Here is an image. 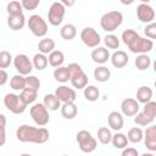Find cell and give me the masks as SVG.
Instances as JSON below:
<instances>
[{
  "label": "cell",
  "mask_w": 156,
  "mask_h": 156,
  "mask_svg": "<svg viewBox=\"0 0 156 156\" xmlns=\"http://www.w3.org/2000/svg\"><path fill=\"white\" fill-rule=\"evenodd\" d=\"M43 102L48 107L49 111H57L58 108H61V100L57 98V95L55 93L54 94H46L44 96Z\"/></svg>",
  "instance_id": "22"
},
{
  "label": "cell",
  "mask_w": 156,
  "mask_h": 156,
  "mask_svg": "<svg viewBox=\"0 0 156 156\" xmlns=\"http://www.w3.org/2000/svg\"><path fill=\"white\" fill-rule=\"evenodd\" d=\"M55 94L57 95V98L61 100V102H74L77 99V94L76 90L73 88H68L67 85H60L58 88H56Z\"/></svg>",
  "instance_id": "15"
},
{
  "label": "cell",
  "mask_w": 156,
  "mask_h": 156,
  "mask_svg": "<svg viewBox=\"0 0 156 156\" xmlns=\"http://www.w3.org/2000/svg\"><path fill=\"white\" fill-rule=\"evenodd\" d=\"M111 63L113 67L116 68H123L128 65L129 62V57L127 55V52H124L123 50H117L111 55Z\"/></svg>",
  "instance_id": "18"
},
{
  "label": "cell",
  "mask_w": 156,
  "mask_h": 156,
  "mask_svg": "<svg viewBox=\"0 0 156 156\" xmlns=\"http://www.w3.org/2000/svg\"><path fill=\"white\" fill-rule=\"evenodd\" d=\"M138 37H139V33L135 32L134 29H126V30L122 33L121 39H122V41L128 46V45H130Z\"/></svg>",
  "instance_id": "39"
},
{
  "label": "cell",
  "mask_w": 156,
  "mask_h": 156,
  "mask_svg": "<svg viewBox=\"0 0 156 156\" xmlns=\"http://www.w3.org/2000/svg\"><path fill=\"white\" fill-rule=\"evenodd\" d=\"M134 1H135V0H119V2H121L122 5H126V6H128V5H132Z\"/></svg>",
  "instance_id": "49"
},
{
  "label": "cell",
  "mask_w": 156,
  "mask_h": 156,
  "mask_svg": "<svg viewBox=\"0 0 156 156\" xmlns=\"http://www.w3.org/2000/svg\"><path fill=\"white\" fill-rule=\"evenodd\" d=\"M152 69H154V72L156 73V60L152 62Z\"/></svg>",
  "instance_id": "50"
},
{
  "label": "cell",
  "mask_w": 156,
  "mask_h": 156,
  "mask_svg": "<svg viewBox=\"0 0 156 156\" xmlns=\"http://www.w3.org/2000/svg\"><path fill=\"white\" fill-rule=\"evenodd\" d=\"M21 2H22V6H23L24 10L33 11L39 6L40 0H21Z\"/></svg>",
  "instance_id": "44"
},
{
  "label": "cell",
  "mask_w": 156,
  "mask_h": 156,
  "mask_svg": "<svg viewBox=\"0 0 156 156\" xmlns=\"http://www.w3.org/2000/svg\"><path fill=\"white\" fill-rule=\"evenodd\" d=\"M90 57H91V60L95 63L104 65V63H106L111 58V55H110V52H108V50L106 48H104V46H96V48L93 49V51L90 54Z\"/></svg>",
  "instance_id": "17"
},
{
  "label": "cell",
  "mask_w": 156,
  "mask_h": 156,
  "mask_svg": "<svg viewBox=\"0 0 156 156\" xmlns=\"http://www.w3.org/2000/svg\"><path fill=\"white\" fill-rule=\"evenodd\" d=\"M140 102L136 99L133 98H127L121 102V112L123 113V116L127 117H133L139 112L140 108Z\"/></svg>",
  "instance_id": "13"
},
{
  "label": "cell",
  "mask_w": 156,
  "mask_h": 156,
  "mask_svg": "<svg viewBox=\"0 0 156 156\" xmlns=\"http://www.w3.org/2000/svg\"><path fill=\"white\" fill-rule=\"evenodd\" d=\"M68 69H69V73H71V84L74 89H84L87 85H88V76L85 74V72L83 71L82 66L76 63V62H72L69 63L68 66Z\"/></svg>",
  "instance_id": "3"
},
{
  "label": "cell",
  "mask_w": 156,
  "mask_h": 156,
  "mask_svg": "<svg viewBox=\"0 0 156 156\" xmlns=\"http://www.w3.org/2000/svg\"><path fill=\"white\" fill-rule=\"evenodd\" d=\"M144 144L149 151H156V124H149L146 127L144 132Z\"/></svg>",
  "instance_id": "14"
},
{
  "label": "cell",
  "mask_w": 156,
  "mask_h": 156,
  "mask_svg": "<svg viewBox=\"0 0 156 156\" xmlns=\"http://www.w3.org/2000/svg\"><path fill=\"white\" fill-rule=\"evenodd\" d=\"M60 35H61L62 39H65L67 41L74 39L76 35H77V28H76V26L72 24V23L63 24L61 27V29H60Z\"/></svg>",
  "instance_id": "26"
},
{
  "label": "cell",
  "mask_w": 156,
  "mask_h": 156,
  "mask_svg": "<svg viewBox=\"0 0 156 156\" xmlns=\"http://www.w3.org/2000/svg\"><path fill=\"white\" fill-rule=\"evenodd\" d=\"M55 40L51 38H43L39 43H38V50L39 52H43L45 55H49L51 51L55 50Z\"/></svg>",
  "instance_id": "28"
},
{
  "label": "cell",
  "mask_w": 156,
  "mask_h": 156,
  "mask_svg": "<svg viewBox=\"0 0 156 156\" xmlns=\"http://www.w3.org/2000/svg\"><path fill=\"white\" fill-rule=\"evenodd\" d=\"M83 94H84V98L90 101V102H94L99 99L100 96V90L95 87V85H87L84 89H83Z\"/></svg>",
  "instance_id": "35"
},
{
  "label": "cell",
  "mask_w": 156,
  "mask_h": 156,
  "mask_svg": "<svg viewBox=\"0 0 156 156\" xmlns=\"http://www.w3.org/2000/svg\"><path fill=\"white\" fill-rule=\"evenodd\" d=\"M111 144L113 145L115 149H124L128 146L129 144V140H128V136L121 132H116L113 135H112V140H111Z\"/></svg>",
  "instance_id": "24"
},
{
  "label": "cell",
  "mask_w": 156,
  "mask_h": 156,
  "mask_svg": "<svg viewBox=\"0 0 156 156\" xmlns=\"http://www.w3.org/2000/svg\"><path fill=\"white\" fill-rule=\"evenodd\" d=\"M152 96H154V91L147 85H141L136 90V100L140 104H146L147 101L152 100Z\"/></svg>",
  "instance_id": "21"
},
{
  "label": "cell",
  "mask_w": 156,
  "mask_h": 156,
  "mask_svg": "<svg viewBox=\"0 0 156 156\" xmlns=\"http://www.w3.org/2000/svg\"><path fill=\"white\" fill-rule=\"evenodd\" d=\"M144 34L146 38H150V39H156V22H151V23H147L144 28Z\"/></svg>",
  "instance_id": "43"
},
{
  "label": "cell",
  "mask_w": 156,
  "mask_h": 156,
  "mask_svg": "<svg viewBox=\"0 0 156 156\" xmlns=\"http://www.w3.org/2000/svg\"><path fill=\"white\" fill-rule=\"evenodd\" d=\"M60 110H61L62 117L66 119H73L78 113V108L74 102H63Z\"/></svg>",
  "instance_id": "20"
},
{
  "label": "cell",
  "mask_w": 156,
  "mask_h": 156,
  "mask_svg": "<svg viewBox=\"0 0 156 156\" xmlns=\"http://www.w3.org/2000/svg\"><path fill=\"white\" fill-rule=\"evenodd\" d=\"M155 16H156L155 10L149 4H143L141 2L140 5L136 6V17L140 22L146 23V24L151 23V22H154Z\"/></svg>",
  "instance_id": "12"
},
{
  "label": "cell",
  "mask_w": 156,
  "mask_h": 156,
  "mask_svg": "<svg viewBox=\"0 0 156 156\" xmlns=\"http://www.w3.org/2000/svg\"><path fill=\"white\" fill-rule=\"evenodd\" d=\"M93 74H94L95 80H98L100 83H105V82H107L111 78V71H110V68H107L106 66H102V65L101 66H98L94 69Z\"/></svg>",
  "instance_id": "23"
},
{
  "label": "cell",
  "mask_w": 156,
  "mask_h": 156,
  "mask_svg": "<svg viewBox=\"0 0 156 156\" xmlns=\"http://www.w3.org/2000/svg\"><path fill=\"white\" fill-rule=\"evenodd\" d=\"M143 111H144L147 116H150V117H152V118L155 119V117H156V101L150 100V101H147L146 104H144Z\"/></svg>",
  "instance_id": "42"
},
{
  "label": "cell",
  "mask_w": 156,
  "mask_h": 156,
  "mask_svg": "<svg viewBox=\"0 0 156 156\" xmlns=\"http://www.w3.org/2000/svg\"><path fill=\"white\" fill-rule=\"evenodd\" d=\"M104 43L106 45L107 49H112V50H116L119 48V39L117 35L112 34V33H108L105 35L104 38Z\"/></svg>",
  "instance_id": "38"
},
{
  "label": "cell",
  "mask_w": 156,
  "mask_h": 156,
  "mask_svg": "<svg viewBox=\"0 0 156 156\" xmlns=\"http://www.w3.org/2000/svg\"><path fill=\"white\" fill-rule=\"evenodd\" d=\"M32 61H33V66H34V68L38 69V71H43V69H45V68L48 67V65H49V58H48V56H46L45 54H43V52H38V54H35V55L33 56Z\"/></svg>",
  "instance_id": "29"
},
{
  "label": "cell",
  "mask_w": 156,
  "mask_h": 156,
  "mask_svg": "<svg viewBox=\"0 0 156 156\" xmlns=\"http://www.w3.org/2000/svg\"><path fill=\"white\" fill-rule=\"evenodd\" d=\"M40 79L35 76H32V74H28L26 76V87L27 88H30V89H35V90H39L40 88Z\"/></svg>",
  "instance_id": "41"
},
{
  "label": "cell",
  "mask_w": 156,
  "mask_h": 156,
  "mask_svg": "<svg viewBox=\"0 0 156 156\" xmlns=\"http://www.w3.org/2000/svg\"><path fill=\"white\" fill-rule=\"evenodd\" d=\"M122 22H123V15L117 10L108 11L104 13L100 18V26L107 33H112L113 30H116L122 24Z\"/></svg>",
  "instance_id": "2"
},
{
  "label": "cell",
  "mask_w": 156,
  "mask_h": 156,
  "mask_svg": "<svg viewBox=\"0 0 156 156\" xmlns=\"http://www.w3.org/2000/svg\"><path fill=\"white\" fill-rule=\"evenodd\" d=\"M140 1H141L143 4H149V2H150V0H140Z\"/></svg>",
  "instance_id": "51"
},
{
  "label": "cell",
  "mask_w": 156,
  "mask_h": 156,
  "mask_svg": "<svg viewBox=\"0 0 156 156\" xmlns=\"http://www.w3.org/2000/svg\"><path fill=\"white\" fill-rule=\"evenodd\" d=\"M50 133L45 127H33L29 124H21L16 130V138L21 143L44 144L49 140Z\"/></svg>",
  "instance_id": "1"
},
{
  "label": "cell",
  "mask_w": 156,
  "mask_h": 156,
  "mask_svg": "<svg viewBox=\"0 0 156 156\" xmlns=\"http://www.w3.org/2000/svg\"><path fill=\"white\" fill-rule=\"evenodd\" d=\"M6 10H7V13L9 16H13V15H21L23 13V6H22V2L17 1V0H12L7 4L6 6Z\"/></svg>",
  "instance_id": "37"
},
{
  "label": "cell",
  "mask_w": 156,
  "mask_h": 156,
  "mask_svg": "<svg viewBox=\"0 0 156 156\" xmlns=\"http://www.w3.org/2000/svg\"><path fill=\"white\" fill-rule=\"evenodd\" d=\"M13 66L16 68V71L23 76H28L30 74V72L33 71L34 66H33V61L26 55V54H18L13 57Z\"/></svg>",
  "instance_id": "11"
},
{
  "label": "cell",
  "mask_w": 156,
  "mask_h": 156,
  "mask_svg": "<svg viewBox=\"0 0 156 156\" xmlns=\"http://www.w3.org/2000/svg\"><path fill=\"white\" fill-rule=\"evenodd\" d=\"M24 24H26V17H24L23 13L13 15V16H9L7 17V26L12 30H20V29H22L24 27Z\"/></svg>",
  "instance_id": "19"
},
{
  "label": "cell",
  "mask_w": 156,
  "mask_h": 156,
  "mask_svg": "<svg viewBox=\"0 0 156 156\" xmlns=\"http://www.w3.org/2000/svg\"><path fill=\"white\" fill-rule=\"evenodd\" d=\"M154 122V118L147 116L144 111L141 112H138L135 116H134V123L136 126H141V127H147L149 124H151Z\"/></svg>",
  "instance_id": "36"
},
{
  "label": "cell",
  "mask_w": 156,
  "mask_h": 156,
  "mask_svg": "<svg viewBox=\"0 0 156 156\" xmlns=\"http://www.w3.org/2000/svg\"><path fill=\"white\" fill-rule=\"evenodd\" d=\"M48 58H49V65L51 67L56 68V67H60V66L63 65V62H65V54L61 50H54V51H51L49 54Z\"/></svg>",
  "instance_id": "25"
},
{
  "label": "cell",
  "mask_w": 156,
  "mask_h": 156,
  "mask_svg": "<svg viewBox=\"0 0 156 156\" xmlns=\"http://www.w3.org/2000/svg\"><path fill=\"white\" fill-rule=\"evenodd\" d=\"M7 79H9L7 72L5 71V68H1V69H0V85H1V87L5 85L6 82H7Z\"/></svg>",
  "instance_id": "47"
},
{
  "label": "cell",
  "mask_w": 156,
  "mask_h": 156,
  "mask_svg": "<svg viewBox=\"0 0 156 156\" xmlns=\"http://www.w3.org/2000/svg\"><path fill=\"white\" fill-rule=\"evenodd\" d=\"M134 65L139 71H146L151 66V58L146 54H138L136 58L134 60Z\"/></svg>",
  "instance_id": "31"
},
{
  "label": "cell",
  "mask_w": 156,
  "mask_h": 156,
  "mask_svg": "<svg viewBox=\"0 0 156 156\" xmlns=\"http://www.w3.org/2000/svg\"><path fill=\"white\" fill-rule=\"evenodd\" d=\"M12 62H13V57L11 52L2 50L0 52V68H7Z\"/></svg>",
  "instance_id": "40"
},
{
  "label": "cell",
  "mask_w": 156,
  "mask_h": 156,
  "mask_svg": "<svg viewBox=\"0 0 156 156\" xmlns=\"http://www.w3.org/2000/svg\"><path fill=\"white\" fill-rule=\"evenodd\" d=\"M155 51H156V48H155Z\"/></svg>",
  "instance_id": "53"
},
{
  "label": "cell",
  "mask_w": 156,
  "mask_h": 156,
  "mask_svg": "<svg viewBox=\"0 0 156 156\" xmlns=\"http://www.w3.org/2000/svg\"><path fill=\"white\" fill-rule=\"evenodd\" d=\"M54 78L58 83H67L71 79V73L68 67H65V66L56 67L54 71Z\"/></svg>",
  "instance_id": "27"
},
{
  "label": "cell",
  "mask_w": 156,
  "mask_h": 156,
  "mask_svg": "<svg viewBox=\"0 0 156 156\" xmlns=\"http://www.w3.org/2000/svg\"><path fill=\"white\" fill-rule=\"evenodd\" d=\"M66 13V6L61 1H55L51 4L48 11V21L51 26H60L63 21Z\"/></svg>",
  "instance_id": "8"
},
{
  "label": "cell",
  "mask_w": 156,
  "mask_h": 156,
  "mask_svg": "<svg viewBox=\"0 0 156 156\" xmlns=\"http://www.w3.org/2000/svg\"><path fill=\"white\" fill-rule=\"evenodd\" d=\"M154 87H155V88H156V80H155V82H154Z\"/></svg>",
  "instance_id": "52"
},
{
  "label": "cell",
  "mask_w": 156,
  "mask_h": 156,
  "mask_svg": "<svg viewBox=\"0 0 156 156\" xmlns=\"http://www.w3.org/2000/svg\"><path fill=\"white\" fill-rule=\"evenodd\" d=\"M21 99L23 100V102L28 106L30 104H33L35 100H37V96H38V90L35 89H30V88H24L23 90H21V94H20Z\"/></svg>",
  "instance_id": "30"
},
{
  "label": "cell",
  "mask_w": 156,
  "mask_h": 156,
  "mask_svg": "<svg viewBox=\"0 0 156 156\" xmlns=\"http://www.w3.org/2000/svg\"><path fill=\"white\" fill-rule=\"evenodd\" d=\"M80 40L85 46L94 49L101 43V37L98 30H95L93 27H85L80 32Z\"/></svg>",
  "instance_id": "10"
},
{
  "label": "cell",
  "mask_w": 156,
  "mask_h": 156,
  "mask_svg": "<svg viewBox=\"0 0 156 156\" xmlns=\"http://www.w3.org/2000/svg\"><path fill=\"white\" fill-rule=\"evenodd\" d=\"M27 26L33 35L44 38L48 33V23L40 15H32L27 21Z\"/></svg>",
  "instance_id": "6"
},
{
  "label": "cell",
  "mask_w": 156,
  "mask_h": 156,
  "mask_svg": "<svg viewBox=\"0 0 156 156\" xmlns=\"http://www.w3.org/2000/svg\"><path fill=\"white\" fill-rule=\"evenodd\" d=\"M128 49L133 54H147L154 49V41L150 38L139 35L130 45H128Z\"/></svg>",
  "instance_id": "9"
},
{
  "label": "cell",
  "mask_w": 156,
  "mask_h": 156,
  "mask_svg": "<svg viewBox=\"0 0 156 156\" xmlns=\"http://www.w3.org/2000/svg\"><path fill=\"white\" fill-rule=\"evenodd\" d=\"M107 123L108 127L115 130V132H119L123 126H124V118H123V113L118 112V111H112L108 113L107 116Z\"/></svg>",
  "instance_id": "16"
},
{
  "label": "cell",
  "mask_w": 156,
  "mask_h": 156,
  "mask_svg": "<svg viewBox=\"0 0 156 156\" xmlns=\"http://www.w3.org/2000/svg\"><path fill=\"white\" fill-rule=\"evenodd\" d=\"M10 87L13 90H23L26 88V76L17 73L15 76H12V78L10 79Z\"/></svg>",
  "instance_id": "33"
},
{
  "label": "cell",
  "mask_w": 156,
  "mask_h": 156,
  "mask_svg": "<svg viewBox=\"0 0 156 156\" xmlns=\"http://www.w3.org/2000/svg\"><path fill=\"white\" fill-rule=\"evenodd\" d=\"M122 156H138L139 152L135 147H132V146H127L124 149H122Z\"/></svg>",
  "instance_id": "46"
},
{
  "label": "cell",
  "mask_w": 156,
  "mask_h": 156,
  "mask_svg": "<svg viewBox=\"0 0 156 156\" xmlns=\"http://www.w3.org/2000/svg\"><path fill=\"white\" fill-rule=\"evenodd\" d=\"M30 117L34 121V123L39 127H45L49 121H50V115H49V110L48 107L44 105V102H38V104H33L30 110H29Z\"/></svg>",
  "instance_id": "5"
},
{
  "label": "cell",
  "mask_w": 156,
  "mask_h": 156,
  "mask_svg": "<svg viewBox=\"0 0 156 156\" xmlns=\"http://www.w3.org/2000/svg\"><path fill=\"white\" fill-rule=\"evenodd\" d=\"M4 105L11 113H15V115L23 113L27 108V105L23 102L21 96L13 93H9L4 96Z\"/></svg>",
  "instance_id": "7"
},
{
  "label": "cell",
  "mask_w": 156,
  "mask_h": 156,
  "mask_svg": "<svg viewBox=\"0 0 156 156\" xmlns=\"http://www.w3.org/2000/svg\"><path fill=\"white\" fill-rule=\"evenodd\" d=\"M112 135H113V134L111 133V128H107V127H100V128L98 129V134H96L98 140H99L101 144H104V145H107V144L111 143Z\"/></svg>",
  "instance_id": "34"
},
{
  "label": "cell",
  "mask_w": 156,
  "mask_h": 156,
  "mask_svg": "<svg viewBox=\"0 0 156 156\" xmlns=\"http://www.w3.org/2000/svg\"><path fill=\"white\" fill-rule=\"evenodd\" d=\"M76 141L80 149V151L85 152V154H90L93 152L96 146H98V140L93 136V134L85 129L79 130L76 135Z\"/></svg>",
  "instance_id": "4"
},
{
  "label": "cell",
  "mask_w": 156,
  "mask_h": 156,
  "mask_svg": "<svg viewBox=\"0 0 156 156\" xmlns=\"http://www.w3.org/2000/svg\"><path fill=\"white\" fill-rule=\"evenodd\" d=\"M0 119H1V126H0V129H1L0 146H4V145H5V141H6V133H5V128H6V117H5L4 113L0 115Z\"/></svg>",
  "instance_id": "45"
},
{
  "label": "cell",
  "mask_w": 156,
  "mask_h": 156,
  "mask_svg": "<svg viewBox=\"0 0 156 156\" xmlns=\"http://www.w3.org/2000/svg\"><path fill=\"white\" fill-rule=\"evenodd\" d=\"M66 7H72L76 4V0H60Z\"/></svg>",
  "instance_id": "48"
},
{
  "label": "cell",
  "mask_w": 156,
  "mask_h": 156,
  "mask_svg": "<svg viewBox=\"0 0 156 156\" xmlns=\"http://www.w3.org/2000/svg\"><path fill=\"white\" fill-rule=\"evenodd\" d=\"M127 136H128L129 143L139 144L141 140H144V132H143V129L139 128V127H133V128H130V129L128 130Z\"/></svg>",
  "instance_id": "32"
}]
</instances>
